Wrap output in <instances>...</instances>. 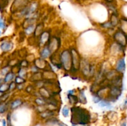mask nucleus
<instances>
[{
  "label": "nucleus",
  "mask_w": 127,
  "mask_h": 126,
  "mask_svg": "<svg viewBox=\"0 0 127 126\" xmlns=\"http://www.w3.org/2000/svg\"><path fill=\"white\" fill-rule=\"evenodd\" d=\"M71 122L73 124L86 125L90 122L91 116L89 111L81 107L71 108Z\"/></svg>",
  "instance_id": "obj_1"
},
{
  "label": "nucleus",
  "mask_w": 127,
  "mask_h": 126,
  "mask_svg": "<svg viewBox=\"0 0 127 126\" xmlns=\"http://www.w3.org/2000/svg\"><path fill=\"white\" fill-rule=\"evenodd\" d=\"M61 62L65 70H69L72 66L71 55L68 50L63 51L60 57Z\"/></svg>",
  "instance_id": "obj_2"
},
{
  "label": "nucleus",
  "mask_w": 127,
  "mask_h": 126,
  "mask_svg": "<svg viewBox=\"0 0 127 126\" xmlns=\"http://www.w3.org/2000/svg\"><path fill=\"white\" fill-rule=\"evenodd\" d=\"M29 3V0H14L11 6V11H22L24 9Z\"/></svg>",
  "instance_id": "obj_3"
},
{
  "label": "nucleus",
  "mask_w": 127,
  "mask_h": 126,
  "mask_svg": "<svg viewBox=\"0 0 127 126\" xmlns=\"http://www.w3.org/2000/svg\"><path fill=\"white\" fill-rule=\"evenodd\" d=\"M114 39L122 46H125L127 43V35L122 31H118L114 35Z\"/></svg>",
  "instance_id": "obj_4"
},
{
  "label": "nucleus",
  "mask_w": 127,
  "mask_h": 126,
  "mask_svg": "<svg viewBox=\"0 0 127 126\" xmlns=\"http://www.w3.org/2000/svg\"><path fill=\"white\" fill-rule=\"evenodd\" d=\"M71 59H72V66L71 68L73 67L74 70H78L79 69V65H80V62H79V55L77 53L75 49L72 50L71 53Z\"/></svg>",
  "instance_id": "obj_5"
},
{
  "label": "nucleus",
  "mask_w": 127,
  "mask_h": 126,
  "mask_svg": "<svg viewBox=\"0 0 127 126\" xmlns=\"http://www.w3.org/2000/svg\"><path fill=\"white\" fill-rule=\"evenodd\" d=\"M122 93V90L120 87L115 86H111L110 88V91H109V95L110 97L114 100L118 99V98L120 96Z\"/></svg>",
  "instance_id": "obj_6"
},
{
  "label": "nucleus",
  "mask_w": 127,
  "mask_h": 126,
  "mask_svg": "<svg viewBox=\"0 0 127 126\" xmlns=\"http://www.w3.org/2000/svg\"><path fill=\"white\" fill-rule=\"evenodd\" d=\"M126 67V64H125V61L124 58H120L117 61L116 64V70L119 72L123 73L125 70Z\"/></svg>",
  "instance_id": "obj_7"
},
{
  "label": "nucleus",
  "mask_w": 127,
  "mask_h": 126,
  "mask_svg": "<svg viewBox=\"0 0 127 126\" xmlns=\"http://www.w3.org/2000/svg\"><path fill=\"white\" fill-rule=\"evenodd\" d=\"M13 47V44L11 42H4L2 43L0 46V48L1 50L4 52H7L11 50Z\"/></svg>",
  "instance_id": "obj_8"
},
{
  "label": "nucleus",
  "mask_w": 127,
  "mask_h": 126,
  "mask_svg": "<svg viewBox=\"0 0 127 126\" xmlns=\"http://www.w3.org/2000/svg\"><path fill=\"white\" fill-rule=\"evenodd\" d=\"M83 64V67H82V70H83V74L85 75H88L89 73H91L92 70H93V67L89 65L87 62L84 61Z\"/></svg>",
  "instance_id": "obj_9"
},
{
  "label": "nucleus",
  "mask_w": 127,
  "mask_h": 126,
  "mask_svg": "<svg viewBox=\"0 0 127 126\" xmlns=\"http://www.w3.org/2000/svg\"><path fill=\"white\" fill-rule=\"evenodd\" d=\"M35 65L37 68L43 69V67H45V62L42 59H37L35 61Z\"/></svg>",
  "instance_id": "obj_10"
},
{
  "label": "nucleus",
  "mask_w": 127,
  "mask_h": 126,
  "mask_svg": "<svg viewBox=\"0 0 127 126\" xmlns=\"http://www.w3.org/2000/svg\"><path fill=\"white\" fill-rule=\"evenodd\" d=\"M48 38H49V34L47 32H44L42 33L40 37V43L42 44H45L46 42H48Z\"/></svg>",
  "instance_id": "obj_11"
},
{
  "label": "nucleus",
  "mask_w": 127,
  "mask_h": 126,
  "mask_svg": "<svg viewBox=\"0 0 127 126\" xmlns=\"http://www.w3.org/2000/svg\"><path fill=\"white\" fill-rule=\"evenodd\" d=\"M79 100L81 103L86 104L87 103V100L86 97L85 96V94H84V90H82L79 93Z\"/></svg>",
  "instance_id": "obj_12"
},
{
  "label": "nucleus",
  "mask_w": 127,
  "mask_h": 126,
  "mask_svg": "<svg viewBox=\"0 0 127 126\" xmlns=\"http://www.w3.org/2000/svg\"><path fill=\"white\" fill-rule=\"evenodd\" d=\"M68 99H69V103H70L71 104H76L77 103H78V101H79L78 98L76 96H75V95H69V94H68Z\"/></svg>",
  "instance_id": "obj_13"
},
{
  "label": "nucleus",
  "mask_w": 127,
  "mask_h": 126,
  "mask_svg": "<svg viewBox=\"0 0 127 126\" xmlns=\"http://www.w3.org/2000/svg\"><path fill=\"white\" fill-rule=\"evenodd\" d=\"M51 52L48 48H45L42 51L40 54L42 58H47L50 54Z\"/></svg>",
  "instance_id": "obj_14"
},
{
  "label": "nucleus",
  "mask_w": 127,
  "mask_h": 126,
  "mask_svg": "<svg viewBox=\"0 0 127 126\" xmlns=\"http://www.w3.org/2000/svg\"><path fill=\"white\" fill-rule=\"evenodd\" d=\"M99 105L102 107H107V108H111L112 105L110 104V103H109V101H107L105 100H103V101H100L99 103Z\"/></svg>",
  "instance_id": "obj_15"
},
{
  "label": "nucleus",
  "mask_w": 127,
  "mask_h": 126,
  "mask_svg": "<svg viewBox=\"0 0 127 126\" xmlns=\"http://www.w3.org/2000/svg\"><path fill=\"white\" fill-rule=\"evenodd\" d=\"M22 104V101L21 100L18 99V100H16L12 103L11 104V108L12 109H16L19 106H21Z\"/></svg>",
  "instance_id": "obj_16"
},
{
  "label": "nucleus",
  "mask_w": 127,
  "mask_h": 126,
  "mask_svg": "<svg viewBox=\"0 0 127 126\" xmlns=\"http://www.w3.org/2000/svg\"><path fill=\"white\" fill-rule=\"evenodd\" d=\"M110 23H111L113 27L116 26L118 24V23H119V19H118V17L117 16V15H115V14H113L112 15L111 22H110Z\"/></svg>",
  "instance_id": "obj_17"
},
{
  "label": "nucleus",
  "mask_w": 127,
  "mask_h": 126,
  "mask_svg": "<svg viewBox=\"0 0 127 126\" xmlns=\"http://www.w3.org/2000/svg\"><path fill=\"white\" fill-rule=\"evenodd\" d=\"M14 77V75L13 73L12 72L7 73V74L6 75V76H5L4 79V81L6 83L9 82H10L11 80H12V79H13Z\"/></svg>",
  "instance_id": "obj_18"
},
{
  "label": "nucleus",
  "mask_w": 127,
  "mask_h": 126,
  "mask_svg": "<svg viewBox=\"0 0 127 126\" xmlns=\"http://www.w3.org/2000/svg\"><path fill=\"white\" fill-rule=\"evenodd\" d=\"M35 30V26L33 25H29L27 28L25 29V32H26V34L30 35L31 33H33V31Z\"/></svg>",
  "instance_id": "obj_19"
},
{
  "label": "nucleus",
  "mask_w": 127,
  "mask_h": 126,
  "mask_svg": "<svg viewBox=\"0 0 127 126\" xmlns=\"http://www.w3.org/2000/svg\"><path fill=\"white\" fill-rule=\"evenodd\" d=\"M123 22L122 23V32H124L125 35L127 33V20L123 19Z\"/></svg>",
  "instance_id": "obj_20"
},
{
  "label": "nucleus",
  "mask_w": 127,
  "mask_h": 126,
  "mask_svg": "<svg viewBox=\"0 0 127 126\" xmlns=\"http://www.w3.org/2000/svg\"><path fill=\"white\" fill-rule=\"evenodd\" d=\"M53 114H54V113H53V112H52V111H44V112H42L40 115L42 117H43V118H46V117H48L51 116H53Z\"/></svg>",
  "instance_id": "obj_21"
},
{
  "label": "nucleus",
  "mask_w": 127,
  "mask_h": 126,
  "mask_svg": "<svg viewBox=\"0 0 127 126\" xmlns=\"http://www.w3.org/2000/svg\"><path fill=\"white\" fill-rule=\"evenodd\" d=\"M7 105L4 103H0V114H2L7 110Z\"/></svg>",
  "instance_id": "obj_22"
},
{
  "label": "nucleus",
  "mask_w": 127,
  "mask_h": 126,
  "mask_svg": "<svg viewBox=\"0 0 127 126\" xmlns=\"http://www.w3.org/2000/svg\"><path fill=\"white\" fill-rule=\"evenodd\" d=\"M7 90H9V84H2L0 86V92L4 93L7 91Z\"/></svg>",
  "instance_id": "obj_23"
},
{
  "label": "nucleus",
  "mask_w": 127,
  "mask_h": 126,
  "mask_svg": "<svg viewBox=\"0 0 127 126\" xmlns=\"http://www.w3.org/2000/svg\"><path fill=\"white\" fill-rule=\"evenodd\" d=\"M62 114H63V116L64 117H68V115H69V108L67 106H64L63 107V109H62Z\"/></svg>",
  "instance_id": "obj_24"
},
{
  "label": "nucleus",
  "mask_w": 127,
  "mask_h": 126,
  "mask_svg": "<svg viewBox=\"0 0 127 126\" xmlns=\"http://www.w3.org/2000/svg\"><path fill=\"white\" fill-rule=\"evenodd\" d=\"M9 95L8 93H4L2 94V96L0 97V103H4L6 100L7 99V98L9 97Z\"/></svg>",
  "instance_id": "obj_25"
},
{
  "label": "nucleus",
  "mask_w": 127,
  "mask_h": 126,
  "mask_svg": "<svg viewBox=\"0 0 127 126\" xmlns=\"http://www.w3.org/2000/svg\"><path fill=\"white\" fill-rule=\"evenodd\" d=\"M35 103L37 104V105H40V106H43V105H45V101L41 98L36 99Z\"/></svg>",
  "instance_id": "obj_26"
},
{
  "label": "nucleus",
  "mask_w": 127,
  "mask_h": 126,
  "mask_svg": "<svg viewBox=\"0 0 127 126\" xmlns=\"http://www.w3.org/2000/svg\"><path fill=\"white\" fill-rule=\"evenodd\" d=\"M25 82V80L23 79L22 77H17L16 78V83H17V84H23L24 82Z\"/></svg>",
  "instance_id": "obj_27"
},
{
  "label": "nucleus",
  "mask_w": 127,
  "mask_h": 126,
  "mask_svg": "<svg viewBox=\"0 0 127 126\" xmlns=\"http://www.w3.org/2000/svg\"><path fill=\"white\" fill-rule=\"evenodd\" d=\"M42 28H43V26H42V25H38V27L35 28V33L36 35L40 34V33H41Z\"/></svg>",
  "instance_id": "obj_28"
},
{
  "label": "nucleus",
  "mask_w": 127,
  "mask_h": 126,
  "mask_svg": "<svg viewBox=\"0 0 127 126\" xmlns=\"http://www.w3.org/2000/svg\"><path fill=\"white\" fill-rule=\"evenodd\" d=\"M5 23L4 22L3 19L2 18L1 16H0V28H2V29H4L5 28Z\"/></svg>",
  "instance_id": "obj_29"
},
{
  "label": "nucleus",
  "mask_w": 127,
  "mask_h": 126,
  "mask_svg": "<svg viewBox=\"0 0 127 126\" xmlns=\"http://www.w3.org/2000/svg\"><path fill=\"white\" fill-rule=\"evenodd\" d=\"M93 101H94L95 103H99L101 101L100 98L99 97V96H94V97H93Z\"/></svg>",
  "instance_id": "obj_30"
},
{
  "label": "nucleus",
  "mask_w": 127,
  "mask_h": 126,
  "mask_svg": "<svg viewBox=\"0 0 127 126\" xmlns=\"http://www.w3.org/2000/svg\"><path fill=\"white\" fill-rule=\"evenodd\" d=\"M102 26L104 27H105V28H111L112 27H113V26L112 25V24H111V23H110V22H106V23H104V24L102 25Z\"/></svg>",
  "instance_id": "obj_31"
},
{
  "label": "nucleus",
  "mask_w": 127,
  "mask_h": 126,
  "mask_svg": "<svg viewBox=\"0 0 127 126\" xmlns=\"http://www.w3.org/2000/svg\"><path fill=\"white\" fill-rule=\"evenodd\" d=\"M9 71V67H4L1 70V74L2 75H5V74H7L8 73Z\"/></svg>",
  "instance_id": "obj_32"
},
{
  "label": "nucleus",
  "mask_w": 127,
  "mask_h": 126,
  "mask_svg": "<svg viewBox=\"0 0 127 126\" xmlns=\"http://www.w3.org/2000/svg\"><path fill=\"white\" fill-rule=\"evenodd\" d=\"M15 87H16V84H15V82H12L9 85V90H13Z\"/></svg>",
  "instance_id": "obj_33"
},
{
  "label": "nucleus",
  "mask_w": 127,
  "mask_h": 126,
  "mask_svg": "<svg viewBox=\"0 0 127 126\" xmlns=\"http://www.w3.org/2000/svg\"><path fill=\"white\" fill-rule=\"evenodd\" d=\"M120 126H127V122H126V121H124V122H122V124H120Z\"/></svg>",
  "instance_id": "obj_34"
},
{
  "label": "nucleus",
  "mask_w": 127,
  "mask_h": 126,
  "mask_svg": "<svg viewBox=\"0 0 127 126\" xmlns=\"http://www.w3.org/2000/svg\"><path fill=\"white\" fill-rule=\"evenodd\" d=\"M2 126H6V122L4 119L2 120Z\"/></svg>",
  "instance_id": "obj_35"
},
{
  "label": "nucleus",
  "mask_w": 127,
  "mask_h": 126,
  "mask_svg": "<svg viewBox=\"0 0 127 126\" xmlns=\"http://www.w3.org/2000/svg\"><path fill=\"white\" fill-rule=\"evenodd\" d=\"M59 126H67L65 124H63V123H60L59 124Z\"/></svg>",
  "instance_id": "obj_36"
},
{
  "label": "nucleus",
  "mask_w": 127,
  "mask_h": 126,
  "mask_svg": "<svg viewBox=\"0 0 127 126\" xmlns=\"http://www.w3.org/2000/svg\"><path fill=\"white\" fill-rule=\"evenodd\" d=\"M2 2L4 4L6 2H8V0H2Z\"/></svg>",
  "instance_id": "obj_37"
},
{
  "label": "nucleus",
  "mask_w": 127,
  "mask_h": 126,
  "mask_svg": "<svg viewBox=\"0 0 127 126\" xmlns=\"http://www.w3.org/2000/svg\"><path fill=\"white\" fill-rule=\"evenodd\" d=\"M2 82H3V80L2 79H0V86L2 84Z\"/></svg>",
  "instance_id": "obj_38"
},
{
  "label": "nucleus",
  "mask_w": 127,
  "mask_h": 126,
  "mask_svg": "<svg viewBox=\"0 0 127 126\" xmlns=\"http://www.w3.org/2000/svg\"><path fill=\"white\" fill-rule=\"evenodd\" d=\"M2 92H0V97H1V96H2Z\"/></svg>",
  "instance_id": "obj_39"
},
{
  "label": "nucleus",
  "mask_w": 127,
  "mask_h": 126,
  "mask_svg": "<svg viewBox=\"0 0 127 126\" xmlns=\"http://www.w3.org/2000/svg\"><path fill=\"white\" fill-rule=\"evenodd\" d=\"M72 126H76V124H73V125H72Z\"/></svg>",
  "instance_id": "obj_40"
},
{
  "label": "nucleus",
  "mask_w": 127,
  "mask_h": 126,
  "mask_svg": "<svg viewBox=\"0 0 127 126\" xmlns=\"http://www.w3.org/2000/svg\"><path fill=\"white\" fill-rule=\"evenodd\" d=\"M1 31H0V35H1Z\"/></svg>",
  "instance_id": "obj_41"
},
{
  "label": "nucleus",
  "mask_w": 127,
  "mask_h": 126,
  "mask_svg": "<svg viewBox=\"0 0 127 126\" xmlns=\"http://www.w3.org/2000/svg\"><path fill=\"white\" fill-rule=\"evenodd\" d=\"M1 61H0V65H1Z\"/></svg>",
  "instance_id": "obj_42"
},
{
  "label": "nucleus",
  "mask_w": 127,
  "mask_h": 126,
  "mask_svg": "<svg viewBox=\"0 0 127 126\" xmlns=\"http://www.w3.org/2000/svg\"><path fill=\"white\" fill-rule=\"evenodd\" d=\"M9 1H11V0H8V2H9Z\"/></svg>",
  "instance_id": "obj_43"
}]
</instances>
